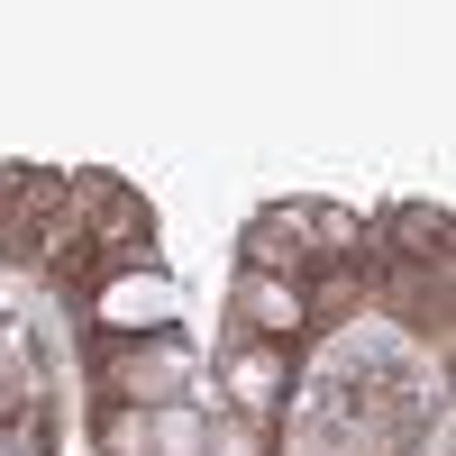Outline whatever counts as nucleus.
Returning <instances> with one entry per match:
<instances>
[{
    "mask_svg": "<svg viewBox=\"0 0 456 456\" xmlns=\"http://www.w3.org/2000/svg\"><path fill=\"white\" fill-rule=\"evenodd\" d=\"M165 311H174V283H156V274H146V283H110V292H101V320H110V329H156Z\"/></svg>",
    "mask_w": 456,
    "mask_h": 456,
    "instance_id": "f257e3e1",
    "label": "nucleus"
},
{
    "mask_svg": "<svg viewBox=\"0 0 456 456\" xmlns=\"http://www.w3.org/2000/svg\"><path fill=\"white\" fill-rule=\"evenodd\" d=\"M219 456H256V438L247 429H219Z\"/></svg>",
    "mask_w": 456,
    "mask_h": 456,
    "instance_id": "39448f33",
    "label": "nucleus"
},
{
    "mask_svg": "<svg viewBox=\"0 0 456 456\" xmlns=\"http://www.w3.org/2000/svg\"><path fill=\"white\" fill-rule=\"evenodd\" d=\"M146 447L156 456H201V411H165V420L146 429Z\"/></svg>",
    "mask_w": 456,
    "mask_h": 456,
    "instance_id": "f03ea898",
    "label": "nucleus"
},
{
    "mask_svg": "<svg viewBox=\"0 0 456 456\" xmlns=\"http://www.w3.org/2000/svg\"><path fill=\"white\" fill-rule=\"evenodd\" d=\"M256 311H265V329H292V320H301V301L274 292V283H256Z\"/></svg>",
    "mask_w": 456,
    "mask_h": 456,
    "instance_id": "20e7f679",
    "label": "nucleus"
},
{
    "mask_svg": "<svg viewBox=\"0 0 456 456\" xmlns=\"http://www.w3.org/2000/svg\"><path fill=\"white\" fill-rule=\"evenodd\" d=\"M228 384H238V402H274V384H283V365H274V356H247L238 374H228Z\"/></svg>",
    "mask_w": 456,
    "mask_h": 456,
    "instance_id": "7ed1b4c3",
    "label": "nucleus"
}]
</instances>
